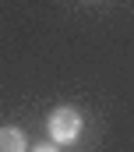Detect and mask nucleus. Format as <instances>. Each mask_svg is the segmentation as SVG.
<instances>
[{
	"label": "nucleus",
	"instance_id": "f257e3e1",
	"mask_svg": "<svg viewBox=\"0 0 134 152\" xmlns=\"http://www.w3.org/2000/svg\"><path fill=\"white\" fill-rule=\"evenodd\" d=\"M81 127H85V117L78 113L74 106H57L53 113L46 117V131H50V142L53 145H71L81 138Z\"/></svg>",
	"mask_w": 134,
	"mask_h": 152
},
{
	"label": "nucleus",
	"instance_id": "f03ea898",
	"mask_svg": "<svg viewBox=\"0 0 134 152\" xmlns=\"http://www.w3.org/2000/svg\"><path fill=\"white\" fill-rule=\"evenodd\" d=\"M25 149H28L25 131L14 127V124H4L0 127V152H25Z\"/></svg>",
	"mask_w": 134,
	"mask_h": 152
},
{
	"label": "nucleus",
	"instance_id": "7ed1b4c3",
	"mask_svg": "<svg viewBox=\"0 0 134 152\" xmlns=\"http://www.w3.org/2000/svg\"><path fill=\"white\" fill-rule=\"evenodd\" d=\"M32 152H60V149H53V145H35Z\"/></svg>",
	"mask_w": 134,
	"mask_h": 152
}]
</instances>
